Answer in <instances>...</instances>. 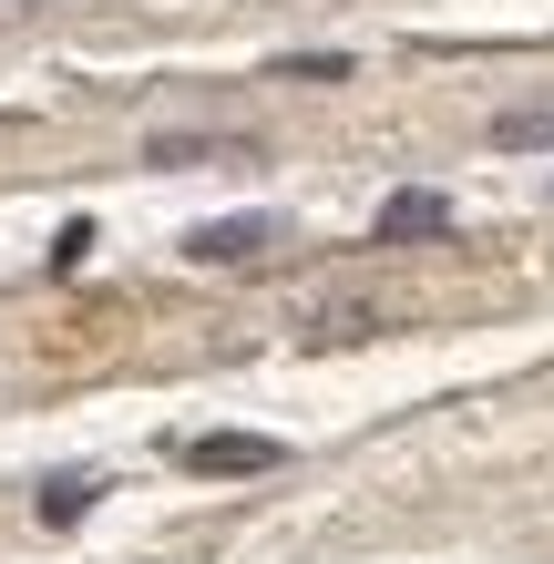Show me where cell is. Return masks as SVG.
<instances>
[{
	"label": "cell",
	"mask_w": 554,
	"mask_h": 564,
	"mask_svg": "<svg viewBox=\"0 0 554 564\" xmlns=\"http://www.w3.org/2000/svg\"><path fill=\"white\" fill-rule=\"evenodd\" d=\"M268 247H278V216H216V226L185 237L195 268H247V257H268Z\"/></svg>",
	"instance_id": "1"
},
{
	"label": "cell",
	"mask_w": 554,
	"mask_h": 564,
	"mask_svg": "<svg viewBox=\"0 0 554 564\" xmlns=\"http://www.w3.org/2000/svg\"><path fill=\"white\" fill-rule=\"evenodd\" d=\"M278 442H268V431H195V442H185V473H278Z\"/></svg>",
	"instance_id": "2"
},
{
	"label": "cell",
	"mask_w": 554,
	"mask_h": 564,
	"mask_svg": "<svg viewBox=\"0 0 554 564\" xmlns=\"http://www.w3.org/2000/svg\"><path fill=\"white\" fill-rule=\"evenodd\" d=\"M442 226H452V195H432V185H401V195H380V247L442 237Z\"/></svg>",
	"instance_id": "3"
},
{
	"label": "cell",
	"mask_w": 554,
	"mask_h": 564,
	"mask_svg": "<svg viewBox=\"0 0 554 564\" xmlns=\"http://www.w3.org/2000/svg\"><path fill=\"white\" fill-rule=\"evenodd\" d=\"M93 503H104V473H52V482H42V503H31V513H42L52 534H73V523H83Z\"/></svg>",
	"instance_id": "4"
},
{
	"label": "cell",
	"mask_w": 554,
	"mask_h": 564,
	"mask_svg": "<svg viewBox=\"0 0 554 564\" xmlns=\"http://www.w3.org/2000/svg\"><path fill=\"white\" fill-rule=\"evenodd\" d=\"M493 144L503 154H554V93H544V104H503L493 113Z\"/></svg>",
	"instance_id": "5"
},
{
	"label": "cell",
	"mask_w": 554,
	"mask_h": 564,
	"mask_svg": "<svg viewBox=\"0 0 554 564\" xmlns=\"http://www.w3.org/2000/svg\"><path fill=\"white\" fill-rule=\"evenodd\" d=\"M144 154H154V164H226V154H257V144H247V134H154Z\"/></svg>",
	"instance_id": "6"
},
{
	"label": "cell",
	"mask_w": 554,
	"mask_h": 564,
	"mask_svg": "<svg viewBox=\"0 0 554 564\" xmlns=\"http://www.w3.org/2000/svg\"><path fill=\"white\" fill-rule=\"evenodd\" d=\"M544 195H554V185H544Z\"/></svg>",
	"instance_id": "7"
}]
</instances>
